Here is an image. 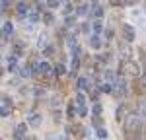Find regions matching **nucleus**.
Segmentation results:
<instances>
[{
	"instance_id": "obj_1",
	"label": "nucleus",
	"mask_w": 146,
	"mask_h": 140,
	"mask_svg": "<svg viewBox=\"0 0 146 140\" xmlns=\"http://www.w3.org/2000/svg\"><path fill=\"white\" fill-rule=\"evenodd\" d=\"M140 128H142V117H138V115H129L127 117V121H125V130L136 132V130H140Z\"/></svg>"
},
{
	"instance_id": "obj_2",
	"label": "nucleus",
	"mask_w": 146,
	"mask_h": 140,
	"mask_svg": "<svg viewBox=\"0 0 146 140\" xmlns=\"http://www.w3.org/2000/svg\"><path fill=\"white\" fill-rule=\"evenodd\" d=\"M113 93H117V95H125V93H127V88H125L123 80H119L117 84H113Z\"/></svg>"
},
{
	"instance_id": "obj_3",
	"label": "nucleus",
	"mask_w": 146,
	"mask_h": 140,
	"mask_svg": "<svg viewBox=\"0 0 146 140\" xmlns=\"http://www.w3.org/2000/svg\"><path fill=\"white\" fill-rule=\"evenodd\" d=\"M123 35H125V41H135V29L131 27V25H125L123 27Z\"/></svg>"
},
{
	"instance_id": "obj_4",
	"label": "nucleus",
	"mask_w": 146,
	"mask_h": 140,
	"mask_svg": "<svg viewBox=\"0 0 146 140\" xmlns=\"http://www.w3.org/2000/svg\"><path fill=\"white\" fill-rule=\"evenodd\" d=\"M2 105H4V107H2L0 113H2V117H8V115H10V111H12V101L8 99V97H4V99H2Z\"/></svg>"
},
{
	"instance_id": "obj_5",
	"label": "nucleus",
	"mask_w": 146,
	"mask_h": 140,
	"mask_svg": "<svg viewBox=\"0 0 146 140\" xmlns=\"http://www.w3.org/2000/svg\"><path fill=\"white\" fill-rule=\"evenodd\" d=\"M27 123H29L31 127H39V125H41V117L37 115V113H33V115L27 117Z\"/></svg>"
},
{
	"instance_id": "obj_6",
	"label": "nucleus",
	"mask_w": 146,
	"mask_h": 140,
	"mask_svg": "<svg viewBox=\"0 0 146 140\" xmlns=\"http://www.w3.org/2000/svg\"><path fill=\"white\" fill-rule=\"evenodd\" d=\"M90 45L94 47V49H100V45H101V39H100V35H92V39H90Z\"/></svg>"
},
{
	"instance_id": "obj_7",
	"label": "nucleus",
	"mask_w": 146,
	"mask_h": 140,
	"mask_svg": "<svg viewBox=\"0 0 146 140\" xmlns=\"http://www.w3.org/2000/svg\"><path fill=\"white\" fill-rule=\"evenodd\" d=\"M101 14H103L101 6H100V4H94V6H92V16H96V18H101Z\"/></svg>"
},
{
	"instance_id": "obj_8",
	"label": "nucleus",
	"mask_w": 146,
	"mask_h": 140,
	"mask_svg": "<svg viewBox=\"0 0 146 140\" xmlns=\"http://www.w3.org/2000/svg\"><path fill=\"white\" fill-rule=\"evenodd\" d=\"M12 31H14V25H12L10 22H6V23H4V35H6V37H10Z\"/></svg>"
},
{
	"instance_id": "obj_9",
	"label": "nucleus",
	"mask_w": 146,
	"mask_h": 140,
	"mask_svg": "<svg viewBox=\"0 0 146 140\" xmlns=\"http://www.w3.org/2000/svg\"><path fill=\"white\" fill-rule=\"evenodd\" d=\"M23 130H25V125H20V127L16 128V138H23Z\"/></svg>"
},
{
	"instance_id": "obj_10",
	"label": "nucleus",
	"mask_w": 146,
	"mask_h": 140,
	"mask_svg": "<svg viewBox=\"0 0 146 140\" xmlns=\"http://www.w3.org/2000/svg\"><path fill=\"white\" fill-rule=\"evenodd\" d=\"M92 29H94L96 33H100L101 29H103V25H101V22H100V20H98V22H94V23H92Z\"/></svg>"
},
{
	"instance_id": "obj_11",
	"label": "nucleus",
	"mask_w": 146,
	"mask_h": 140,
	"mask_svg": "<svg viewBox=\"0 0 146 140\" xmlns=\"http://www.w3.org/2000/svg\"><path fill=\"white\" fill-rule=\"evenodd\" d=\"M138 111H140V115L146 119V101H140V103H138Z\"/></svg>"
},
{
	"instance_id": "obj_12",
	"label": "nucleus",
	"mask_w": 146,
	"mask_h": 140,
	"mask_svg": "<svg viewBox=\"0 0 146 140\" xmlns=\"http://www.w3.org/2000/svg\"><path fill=\"white\" fill-rule=\"evenodd\" d=\"M105 80L113 84V80H115V74H113V70H107V72H105Z\"/></svg>"
},
{
	"instance_id": "obj_13",
	"label": "nucleus",
	"mask_w": 146,
	"mask_h": 140,
	"mask_svg": "<svg viewBox=\"0 0 146 140\" xmlns=\"http://www.w3.org/2000/svg\"><path fill=\"white\" fill-rule=\"evenodd\" d=\"M37 45H39V47H45V45H47V37H45V35H39V41H37Z\"/></svg>"
},
{
	"instance_id": "obj_14",
	"label": "nucleus",
	"mask_w": 146,
	"mask_h": 140,
	"mask_svg": "<svg viewBox=\"0 0 146 140\" xmlns=\"http://www.w3.org/2000/svg\"><path fill=\"white\" fill-rule=\"evenodd\" d=\"M78 14H80V16H86V14H88V6H86V4H82V6L78 8Z\"/></svg>"
},
{
	"instance_id": "obj_15",
	"label": "nucleus",
	"mask_w": 146,
	"mask_h": 140,
	"mask_svg": "<svg viewBox=\"0 0 146 140\" xmlns=\"http://www.w3.org/2000/svg\"><path fill=\"white\" fill-rule=\"evenodd\" d=\"M76 103H78V105H84V103H86V97H84V93H78V97H76Z\"/></svg>"
},
{
	"instance_id": "obj_16",
	"label": "nucleus",
	"mask_w": 146,
	"mask_h": 140,
	"mask_svg": "<svg viewBox=\"0 0 146 140\" xmlns=\"http://www.w3.org/2000/svg\"><path fill=\"white\" fill-rule=\"evenodd\" d=\"M86 84H88V80H86V78H78V88H82V90H84V88H86Z\"/></svg>"
},
{
	"instance_id": "obj_17",
	"label": "nucleus",
	"mask_w": 146,
	"mask_h": 140,
	"mask_svg": "<svg viewBox=\"0 0 146 140\" xmlns=\"http://www.w3.org/2000/svg\"><path fill=\"white\" fill-rule=\"evenodd\" d=\"M47 4H49L51 8H56V6L60 4V0H47Z\"/></svg>"
},
{
	"instance_id": "obj_18",
	"label": "nucleus",
	"mask_w": 146,
	"mask_h": 140,
	"mask_svg": "<svg viewBox=\"0 0 146 140\" xmlns=\"http://www.w3.org/2000/svg\"><path fill=\"white\" fill-rule=\"evenodd\" d=\"M98 136H100V138H105V136H107V130H105V128H98Z\"/></svg>"
},
{
	"instance_id": "obj_19",
	"label": "nucleus",
	"mask_w": 146,
	"mask_h": 140,
	"mask_svg": "<svg viewBox=\"0 0 146 140\" xmlns=\"http://www.w3.org/2000/svg\"><path fill=\"white\" fill-rule=\"evenodd\" d=\"M37 20H39V14H33V12H31V14H29V22H31V23H35Z\"/></svg>"
},
{
	"instance_id": "obj_20",
	"label": "nucleus",
	"mask_w": 146,
	"mask_h": 140,
	"mask_svg": "<svg viewBox=\"0 0 146 140\" xmlns=\"http://www.w3.org/2000/svg\"><path fill=\"white\" fill-rule=\"evenodd\" d=\"M18 14H20V16L25 14V4H18Z\"/></svg>"
},
{
	"instance_id": "obj_21",
	"label": "nucleus",
	"mask_w": 146,
	"mask_h": 140,
	"mask_svg": "<svg viewBox=\"0 0 146 140\" xmlns=\"http://www.w3.org/2000/svg\"><path fill=\"white\" fill-rule=\"evenodd\" d=\"M39 68L43 70V72H49V70H51V66H49L47 62H41V64H39Z\"/></svg>"
},
{
	"instance_id": "obj_22",
	"label": "nucleus",
	"mask_w": 146,
	"mask_h": 140,
	"mask_svg": "<svg viewBox=\"0 0 146 140\" xmlns=\"http://www.w3.org/2000/svg\"><path fill=\"white\" fill-rule=\"evenodd\" d=\"M64 66H62V64H58V66H56V74H64Z\"/></svg>"
},
{
	"instance_id": "obj_23",
	"label": "nucleus",
	"mask_w": 146,
	"mask_h": 140,
	"mask_svg": "<svg viewBox=\"0 0 146 140\" xmlns=\"http://www.w3.org/2000/svg\"><path fill=\"white\" fill-rule=\"evenodd\" d=\"M58 140H66V138H64V136H58Z\"/></svg>"
}]
</instances>
